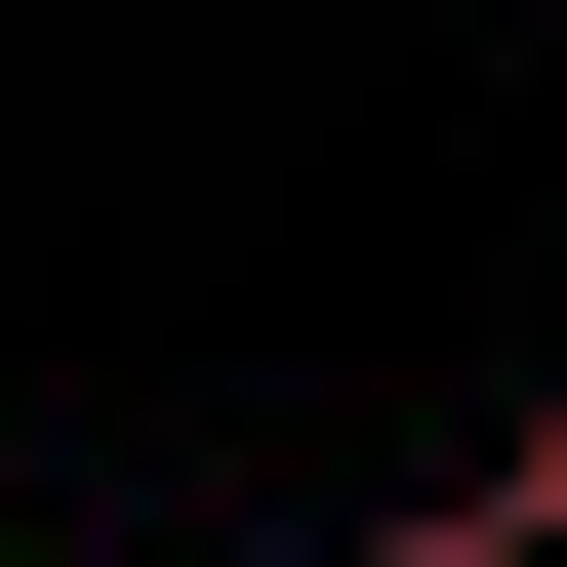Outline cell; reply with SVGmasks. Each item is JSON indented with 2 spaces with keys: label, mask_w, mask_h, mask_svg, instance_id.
I'll list each match as a JSON object with an SVG mask.
<instances>
[{
  "label": "cell",
  "mask_w": 567,
  "mask_h": 567,
  "mask_svg": "<svg viewBox=\"0 0 567 567\" xmlns=\"http://www.w3.org/2000/svg\"><path fill=\"white\" fill-rule=\"evenodd\" d=\"M446 567H567V405H527V446H486V486H446Z\"/></svg>",
  "instance_id": "obj_1"
}]
</instances>
